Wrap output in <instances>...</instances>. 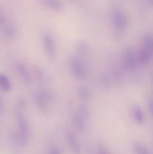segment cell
Returning a JSON list of instances; mask_svg holds the SVG:
<instances>
[{
    "label": "cell",
    "mask_w": 153,
    "mask_h": 154,
    "mask_svg": "<svg viewBox=\"0 0 153 154\" xmlns=\"http://www.w3.org/2000/svg\"><path fill=\"white\" fill-rule=\"evenodd\" d=\"M24 104L23 102L18 104L16 109V120L18 123V134L16 135L18 144L24 146L27 144L28 137L29 135V126L27 122L26 117L24 113Z\"/></svg>",
    "instance_id": "obj_1"
},
{
    "label": "cell",
    "mask_w": 153,
    "mask_h": 154,
    "mask_svg": "<svg viewBox=\"0 0 153 154\" xmlns=\"http://www.w3.org/2000/svg\"><path fill=\"white\" fill-rule=\"evenodd\" d=\"M69 66L72 75L77 78H83L86 75V66L80 58L73 57L69 60Z\"/></svg>",
    "instance_id": "obj_2"
},
{
    "label": "cell",
    "mask_w": 153,
    "mask_h": 154,
    "mask_svg": "<svg viewBox=\"0 0 153 154\" xmlns=\"http://www.w3.org/2000/svg\"><path fill=\"white\" fill-rule=\"evenodd\" d=\"M112 22L116 29L118 32L124 31L128 24V20L126 14L118 8H116L112 11Z\"/></svg>",
    "instance_id": "obj_3"
},
{
    "label": "cell",
    "mask_w": 153,
    "mask_h": 154,
    "mask_svg": "<svg viewBox=\"0 0 153 154\" xmlns=\"http://www.w3.org/2000/svg\"><path fill=\"white\" fill-rule=\"evenodd\" d=\"M138 61V56H136L132 49H126L122 54V63L123 67L127 70H134L136 69Z\"/></svg>",
    "instance_id": "obj_4"
},
{
    "label": "cell",
    "mask_w": 153,
    "mask_h": 154,
    "mask_svg": "<svg viewBox=\"0 0 153 154\" xmlns=\"http://www.w3.org/2000/svg\"><path fill=\"white\" fill-rule=\"evenodd\" d=\"M35 104L41 112L46 113L48 111L50 105V97L45 91H39L35 94Z\"/></svg>",
    "instance_id": "obj_5"
},
{
    "label": "cell",
    "mask_w": 153,
    "mask_h": 154,
    "mask_svg": "<svg viewBox=\"0 0 153 154\" xmlns=\"http://www.w3.org/2000/svg\"><path fill=\"white\" fill-rule=\"evenodd\" d=\"M74 124L79 131H83L86 126L87 114L83 108L78 110L74 115Z\"/></svg>",
    "instance_id": "obj_6"
},
{
    "label": "cell",
    "mask_w": 153,
    "mask_h": 154,
    "mask_svg": "<svg viewBox=\"0 0 153 154\" xmlns=\"http://www.w3.org/2000/svg\"><path fill=\"white\" fill-rule=\"evenodd\" d=\"M65 138L68 144L69 147L72 150V152L74 154H80V144L79 141H78L76 135H74V133L73 132H71L70 130H69V129H66Z\"/></svg>",
    "instance_id": "obj_7"
},
{
    "label": "cell",
    "mask_w": 153,
    "mask_h": 154,
    "mask_svg": "<svg viewBox=\"0 0 153 154\" xmlns=\"http://www.w3.org/2000/svg\"><path fill=\"white\" fill-rule=\"evenodd\" d=\"M44 48L50 58H53L56 54V43L54 38L47 33L44 36Z\"/></svg>",
    "instance_id": "obj_8"
},
{
    "label": "cell",
    "mask_w": 153,
    "mask_h": 154,
    "mask_svg": "<svg viewBox=\"0 0 153 154\" xmlns=\"http://www.w3.org/2000/svg\"><path fill=\"white\" fill-rule=\"evenodd\" d=\"M153 56V53L151 51L146 48L144 45L141 47L140 50L139 51V54H138V60L139 62H140L142 64H148L151 60L152 57Z\"/></svg>",
    "instance_id": "obj_9"
},
{
    "label": "cell",
    "mask_w": 153,
    "mask_h": 154,
    "mask_svg": "<svg viewBox=\"0 0 153 154\" xmlns=\"http://www.w3.org/2000/svg\"><path fill=\"white\" fill-rule=\"evenodd\" d=\"M40 3L50 10L58 11L63 9L62 4L59 0H40Z\"/></svg>",
    "instance_id": "obj_10"
},
{
    "label": "cell",
    "mask_w": 153,
    "mask_h": 154,
    "mask_svg": "<svg viewBox=\"0 0 153 154\" xmlns=\"http://www.w3.org/2000/svg\"><path fill=\"white\" fill-rule=\"evenodd\" d=\"M131 114L133 116V118L135 121L139 124H142L144 122V114L140 108L137 105L133 107L131 110Z\"/></svg>",
    "instance_id": "obj_11"
},
{
    "label": "cell",
    "mask_w": 153,
    "mask_h": 154,
    "mask_svg": "<svg viewBox=\"0 0 153 154\" xmlns=\"http://www.w3.org/2000/svg\"><path fill=\"white\" fill-rule=\"evenodd\" d=\"M17 69L21 78L25 82H28L31 79V76H30L29 71H28L27 66L24 63H19L17 66Z\"/></svg>",
    "instance_id": "obj_12"
},
{
    "label": "cell",
    "mask_w": 153,
    "mask_h": 154,
    "mask_svg": "<svg viewBox=\"0 0 153 154\" xmlns=\"http://www.w3.org/2000/svg\"><path fill=\"white\" fill-rule=\"evenodd\" d=\"M11 89V82L10 79L4 74H0V90L4 92L10 91Z\"/></svg>",
    "instance_id": "obj_13"
},
{
    "label": "cell",
    "mask_w": 153,
    "mask_h": 154,
    "mask_svg": "<svg viewBox=\"0 0 153 154\" xmlns=\"http://www.w3.org/2000/svg\"><path fill=\"white\" fill-rule=\"evenodd\" d=\"M133 150L135 154H151L148 149L144 144L140 142L134 143Z\"/></svg>",
    "instance_id": "obj_14"
},
{
    "label": "cell",
    "mask_w": 153,
    "mask_h": 154,
    "mask_svg": "<svg viewBox=\"0 0 153 154\" xmlns=\"http://www.w3.org/2000/svg\"><path fill=\"white\" fill-rule=\"evenodd\" d=\"M77 94L78 96L83 100H87V99H89L90 96H91L89 90L85 87H80L77 90Z\"/></svg>",
    "instance_id": "obj_15"
},
{
    "label": "cell",
    "mask_w": 153,
    "mask_h": 154,
    "mask_svg": "<svg viewBox=\"0 0 153 154\" xmlns=\"http://www.w3.org/2000/svg\"><path fill=\"white\" fill-rule=\"evenodd\" d=\"M144 46L153 53V36L147 35L144 38Z\"/></svg>",
    "instance_id": "obj_16"
},
{
    "label": "cell",
    "mask_w": 153,
    "mask_h": 154,
    "mask_svg": "<svg viewBox=\"0 0 153 154\" xmlns=\"http://www.w3.org/2000/svg\"><path fill=\"white\" fill-rule=\"evenodd\" d=\"M49 154H62L61 150H60L59 147H57V146L54 145L50 148L49 150Z\"/></svg>",
    "instance_id": "obj_17"
},
{
    "label": "cell",
    "mask_w": 153,
    "mask_h": 154,
    "mask_svg": "<svg viewBox=\"0 0 153 154\" xmlns=\"http://www.w3.org/2000/svg\"><path fill=\"white\" fill-rule=\"evenodd\" d=\"M148 106L150 113H151V114L153 117V99H149L148 101Z\"/></svg>",
    "instance_id": "obj_18"
},
{
    "label": "cell",
    "mask_w": 153,
    "mask_h": 154,
    "mask_svg": "<svg viewBox=\"0 0 153 154\" xmlns=\"http://www.w3.org/2000/svg\"><path fill=\"white\" fill-rule=\"evenodd\" d=\"M6 23V20L4 18V15L0 11V25H4Z\"/></svg>",
    "instance_id": "obj_19"
},
{
    "label": "cell",
    "mask_w": 153,
    "mask_h": 154,
    "mask_svg": "<svg viewBox=\"0 0 153 154\" xmlns=\"http://www.w3.org/2000/svg\"><path fill=\"white\" fill-rule=\"evenodd\" d=\"M100 154H106V153H105L104 150H101V151H100Z\"/></svg>",
    "instance_id": "obj_20"
},
{
    "label": "cell",
    "mask_w": 153,
    "mask_h": 154,
    "mask_svg": "<svg viewBox=\"0 0 153 154\" xmlns=\"http://www.w3.org/2000/svg\"><path fill=\"white\" fill-rule=\"evenodd\" d=\"M152 2H153V0H152Z\"/></svg>",
    "instance_id": "obj_21"
}]
</instances>
